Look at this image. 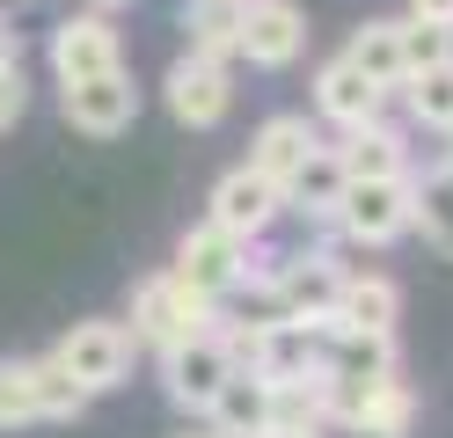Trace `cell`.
<instances>
[{"label": "cell", "instance_id": "6da1fadb", "mask_svg": "<svg viewBox=\"0 0 453 438\" xmlns=\"http://www.w3.org/2000/svg\"><path fill=\"white\" fill-rule=\"evenodd\" d=\"M219 321V307L205 300V292H190L176 271H147L132 285V343H154V350H168V343H190V336H205Z\"/></svg>", "mask_w": 453, "mask_h": 438}, {"label": "cell", "instance_id": "7a4b0ae2", "mask_svg": "<svg viewBox=\"0 0 453 438\" xmlns=\"http://www.w3.org/2000/svg\"><path fill=\"white\" fill-rule=\"evenodd\" d=\"M410 204H417V175H380V183H344L329 234L344 249H388L410 234Z\"/></svg>", "mask_w": 453, "mask_h": 438}, {"label": "cell", "instance_id": "3957f363", "mask_svg": "<svg viewBox=\"0 0 453 438\" xmlns=\"http://www.w3.org/2000/svg\"><path fill=\"white\" fill-rule=\"evenodd\" d=\"M51 358H59V365H66V380L96 402V395H110V388H125V380H132L139 343H132V329H125V321L88 314V321H73V329L51 343Z\"/></svg>", "mask_w": 453, "mask_h": 438}, {"label": "cell", "instance_id": "277c9868", "mask_svg": "<svg viewBox=\"0 0 453 438\" xmlns=\"http://www.w3.org/2000/svg\"><path fill=\"white\" fill-rule=\"evenodd\" d=\"M234 365H242V350H234V336L212 321L205 336L161 350V388H168V402H183V409H197V417H205V402L219 395V380L234 373Z\"/></svg>", "mask_w": 453, "mask_h": 438}, {"label": "cell", "instance_id": "5b68a950", "mask_svg": "<svg viewBox=\"0 0 453 438\" xmlns=\"http://www.w3.org/2000/svg\"><path fill=\"white\" fill-rule=\"evenodd\" d=\"M161 103H168V117H176L183 132H212L226 110H234V73L219 66V58H197V51H183L176 66L161 73Z\"/></svg>", "mask_w": 453, "mask_h": 438}, {"label": "cell", "instance_id": "8992f818", "mask_svg": "<svg viewBox=\"0 0 453 438\" xmlns=\"http://www.w3.org/2000/svg\"><path fill=\"white\" fill-rule=\"evenodd\" d=\"M190 292H205V300L219 307L226 292H234L242 278H249V242H234V234H219L212 219H197V227H183V242H176V263H168Z\"/></svg>", "mask_w": 453, "mask_h": 438}, {"label": "cell", "instance_id": "52a82bcc", "mask_svg": "<svg viewBox=\"0 0 453 438\" xmlns=\"http://www.w3.org/2000/svg\"><path fill=\"white\" fill-rule=\"evenodd\" d=\"M300 51H307V15H300V0H242L234 58H249V66H264V73H286Z\"/></svg>", "mask_w": 453, "mask_h": 438}, {"label": "cell", "instance_id": "ba28073f", "mask_svg": "<svg viewBox=\"0 0 453 438\" xmlns=\"http://www.w3.org/2000/svg\"><path fill=\"white\" fill-rule=\"evenodd\" d=\"M205 219H212L219 234H234V242H264V234L286 219V190H278V183H264L257 168H226L219 183H212Z\"/></svg>", "mask_w": 453, "mask_h": 438}, {"label": "cell", "instance_id": "9c48e42d", "mask_svg": "<svg viewBox=\"0 0 453 438\" xmlns=\"http://www.w3.org/2000/svg\"><path fill=\"white\" fill-rule=\"evenodd\" d=\"M125 66V37H118V22L96 15V8H81L66 15L59 29H51V73L66 81H96V73H118Z\"/></svg>", "mask_w": 453, "mask_h": 438}, {"label": "cell", "instance_id": "30bf717a", "mask_svg": "<svg viewBox=\"0 0 453 438\" xmlns=\"http://www.w3.org/2000/svg\"><path fill=\"white\" fill-rule=\"evenodd\" d=\"M59 110H66V125L73 132H88V139H118L132 117H139V88L132 73H96V81H66L59 88Z\"/></svg>", "mask_w": 453, "mask_h": 438}, {"label": "cell", "instance_id": "8fae6325", "mask_svg": "<svg viewBox=\"0 0 453 438\" xmlns=\"http://www.w3.org/2000/svg\"><path fill=\"white\" fill-rule=\"evenodd\" d=\"M315 117L336 132H358V125H373V117H388V88H373L344 51L322 58L315 66Z\"/></svg>", "mask_w": 453, "mask_h": 438}, {"label": "cell", "instance_id": "7c38bea8", "mask_svg": "<svg viewBox=\"0 0 453 438\" xmlns=\"http://www.w3.org/2000/svg\"><path fill=\"white\" fill-rule=\"evenodd\" d=\"M322 125H315V117H300V110H278V117H264V125H257V139H249V161L242 168H257L264 175V183H278V190H286V175L307 161V154H322Z\"/></svg>", "mask_w": 453, "mask_h": 438}, {"label": "cell", "instance_id": "4fadbf2b", "mask_svg": "<svg viewBox=\"0 0 453 438\" xmlns=\"http://www.w3.org/2000/svg\"><path fill=\"white\" fill-rule=\"evenodd\" d=\"M395 321H403V292H395V278L351 271L344 285H336L329 329H344V336H395Z\"/></svg>", "mask_w": 453, "mask_h": 438}, {"label": "cell", "instance_id": "5bb4252c", "mask_svg": "<svg viewBox=\"0 0 453 438\" xmlns=\"http://www.w3.org/2000/svg\"><path fill=\"white\" fill-rule=\"evenodd\" d=\"M336 168H344V183H380V175H417L410 168V132L388 125V117H373V125H358L329 146Z\"/></svg>", "mask_w": 453, "mask_h": 438}, {"label": "cell", "instance_id": "9a60e30c", "mask_svg": "<svg viewBox=\"0 0 453 438\" xmlns=\"http://www.w3.org/2000/svg\"><path fill=\"white\" fill-rule=\"evenodd\" d=\"M242 365L264 373V380H300L322 365V329H307V321H278V329L249 336L242 343Z\"/></svg>", "mask_w": 453, "mask_h": 438}, {"label": "cell", "instance_id": "2e32d148", "mask_svg": "<svg viewBox=\"0 0 453 438\" xmlns=\"http://www.w3.org/2000/svg\"><path fill=\"white\" fill-rule=\"evenodd\" d=\"M264 402H271V380L249 373V365H234V373L219 380V395L205 402V431H219V438H257V431H264Z\"/></svg>", "mask_w": 453, "mask_h": 438}, {"label": "cell", "instance_id": "e0dca14e", "mask_svg": "<svg viewBox=\"0 0 453 438\" xmlns=\"http://www.w3.org/2000/svg\"><path fill=\"white\" fill-rule=\"evenodd\" d=\"M336 197H344V168H336L329 146H322V154H307V161L286 175V212L315 219V227H329V219H336Z\"/></svg>", "mask_w": 453, "mask_h": 438}, {"label": "cell", "instance_id": "ac0fdd59", "mask_svg": "<svg viewBox=\"0 0 453 438\" xmlns=\"http://www.w3.org/2000/svg\"><path fill=\"white\" fill-rule=\"evenodd\" d=\"M322 373H336V380H388V373H403V358H395V336L322 329Z\"/></svg>", "mask_w": 453, "mask_h": 438}, {"label": "cell", "instance_id": "d6986e66", "mask_svg": "<svg viewBox=\"0 0 453 438\" xmlns=\"http://www.w3.org/2000/svg\"><path fill=\"white\" fill-rule=\"evenodd\" d=\"M264 431H329V409H322V365L300 373V380H271Z\"/></svg>", "mask_w": 453, "mask_h": 438}, {"label": "cell", "instance_id": "ffe728a7", "mask_svg": "<svg viewBox=\"0 0 453 438\" xmlns=\"http://www.w3.org/2000/svg\"><path fill=\"white\" fill-rule=\"evenodd\" d=\"M351 431H358V438H410V431H417V388H410L403 373L380 380V388L365 395V409L351 417Z\"/></svg>", "mask_w": 453, "mask_h": 438}, {"label": "cell", "instance_id": "44dd1931", "mask_svg": "<svg viewBox=\"0 0 453 438\" xmlns=\"http://www.w3.org/2000/svg\"><path fill=\"white\" fill-rule=\"evenodd\" d=\"M388 103H403V110H410V125L446 132V125H453V58H446V66L410 73V81H395V96H388Z\"/></svg>", "mask_w": 453, "mask_h": 438}, {"label": "cell", "instance_id": "7402d4cb", "mask_svg": "<svg viewBox=\"0 0 453 438\" xmlns=\"http://www.w3.org/2000/svg\"><path fill=\"white\" fill-rule=\"evenodd\" d=\"M183 29H190V51H197V58H219V66H234L242 0H190V8H183Z\"/></svg>", "mask_w": 453, "mask_h": 438}, {"label": "cell", "instance_id": "603a6c76", "mask_svg": "<svg viewBox=\"0 0 453 438\" xmlns=\"http://www.w3.org/2000/svg\"><path fill=\"white\" fill-rule=\"evenodd\" d=\"M344 58L373 81V88H388L395 96V81H403V51H395V15H380V22H358L351 29V44H344Z\"/></svg>", "mask_w": 453, "mask_h": 438}, {"label": "cell", "instance_id": "cb8c5ba5", "mask_svg": "<svg viewBox=\"0 0 453 438\" xmlns=\"http://www.w3.org/2000/svg\"><path fill=\"white\" fill-rule=\"evenodd\" d=\"M410 234H424V249H439L453 263V183L432 168L417 175V204H410Z\"/></svg>", "mask_w": 453, "mask_h": 438}, {"label": "cell", "instance_id": "d4e9b609", "mask_svg": "<svg viewBox=\"0 0 453 438\" xmlns=\"http://www.w3.org/2000/svg\"><path fill=\"white\" fill-rule=\"evenodd\" d=\"M30 388H37V424H73V417H88V395L66 380V365L51 358H30Z\"/></svg>", "mask_w": 453, "mask_h": 438}, {"label": "cell", "instance_id": "484cf974", "mask_svg": "<svg viewBox=\"0 0 453 438\" xmlns=\"http://www.w3.org/2000/svg\"><path fill=\"white\" fill-rule=\"evenodd\" d=\"M395 51H403V81H410V73L446 66V58H453V29L417 22V15H395Z\"/></svg>", "mask_w": 453, "mask_h": 438}, {"label": "cell", "instance_id": "4316f807", "mask_svg": "<svg viewBox=\"0 0 453 438\" xmlns=\"http://www.w3.org/2000/svg\"><path fill=\"white\" fill-rule=\"evenodd\" d=\"M37 424V388H30V358H0V431Z\"/></svg>", "mask_w": 453, "mask_h": 438}, {"label": "cell", "instance_id": "83f0119b", "mask_svg": "<svg viewBox=\"0 0 453 438\" xmlns=\"http://www.w3.org/2000/svg\"><path fill=\"white\" fill-rule=\"evenodd\" d=\"M30 110V88H22V66H0V132Z\"/></svg>", "mask_w": 453, "mask_h": 438}, {"label": "cell", "instance_id": "f1b7e54d", "mask_svg": "<svg viewBox=\"0 0 453 438\" xmlns=\"http://www.w3.org/2000/svg\"><path fill=\"white\" fill-rule=\"evenodd\" d=\"M410 15H417V22H439V29H453V0H410Z\"/></svg>", "mask_w": 453, "mask_h": 438}, {"label": "cell", "instance_id": "f546056e", "mask_svg": "<svg viewBox=\"0 0 453 438\" xmlns=\"http://www.w3.org/2000/svg\"><path fill=\"white\" fill-rule=\"evenodd\" d=\"M0 66H22V29L0 15Z\"/></svg>", "mask_w": 453, "mask_h": 438}, {"label": "cell", "instance_id": "4dcf8cb0", "mask_svg": "<svg viewBox=\"0 0 453 438\" xmlns=\"http://www.w3.org/2000/svg\"><path fill=\"white\" fill-rule=\"evenodd\" d=\"M257 438H322V431H257Z\"/></svg>", "mask_w": 453, "mask_h": 438}, {"label": "cell", "instance_id": "1f68e13d", "mask_svg": "<svg viewBox=\"0 0 453 438\" xmlns=\"http://www.w3.org/2000/svg\"><path fill=\"white\" fill-rule=\"evenodd\" d=\"M88 8H96V15H118V8H125V0H88Z\"/></svg>", "mask_w": 453, "mask_h": 438}, {"label": "cell", "instance_id": "d6a6232c", "mask_svg": "<svg viewBox=\"0 0 453 438\" xmlns=\"http://www.w3.org/2000/svg\"><path fill=\"white\" fill-rule=\"evenodd\" d=\"M439 175H446V183H453V146H446V154H439Z\"/></svg>", "mask_w": 453, "mask_h": 438}, {"label": "cell", "instance_id": "836d02e7", "mask_svg": "<svg viewBox=\"0 0 453 438\" xmlns=\"http://www.w3.org/2000/svg\"><path fill=\"white\" fill-rule=\"evenodd\" d=\"M183 438H219V431H183Z\"/></svg>", "mask_w": 453, "mask_h": 438}, {"label": "cell", "instance_id": "e575fe53", "mask_svg": "<svg viewBox=\"0 0 453 438\" xmlns=\"http://www.w3.org/2000/svg\"><path fill=\"white\" fill-rule=\"evenodd\" d=\"M446 139H453V125H446Z\"/></svg>", "mask_w": 453, "mask_h": 438}]
</instances>
